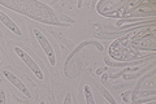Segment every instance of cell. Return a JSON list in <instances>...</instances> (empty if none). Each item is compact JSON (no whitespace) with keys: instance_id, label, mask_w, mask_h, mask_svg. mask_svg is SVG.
I'll list each match as a JSON object with an SVG mask.
<instances>
[{"instance_id":"1","label":"cell","mask_w":156,"mask_h":104,"mask_svg":"<svg viewBox=\"0 0 156 104\" xmlns=\"http://www.w3.org/2000/svg\"><path fill=\"white\" fill-rule=\"evenodd\" d=\"M33 34H34V37H35V39H37L38 44L43 49V52L46 53V56L48 59V61H50V64L52 66H55L56 65V53H55V49H53V47H52V43L48 41L47 37L37 27L33 29Z\"/></svg>"},{"instance_id":"8","label":"cell","mask_w":156,"mask_h":104,"mask_svg":"<svg viewBox=\"0 0 156 104\" xmlns=\"http://www.w3.org/2000/svg\"><path fill=\"white\" fill-rule=\"evenodd\" d=\"M103 94H104V95H105V98H107V99H108V100H109V102H111L112 104H117V103H116V100H115V99H113V98H112V96L109 95V92H108V91H107V90H105V88H104V90H103Z\"/></svg>"},{"instance_id":"3","label":"cell","mask_w":156,"mask_h":104,"mask_svg":"<svg viewBox=\"0 0 156 104\" xmlns=\"http://www.w3.org/2000/svg\"><path fill=\"white\" fill-rule=\"evenodd\" d=\"M2 74H3V76L5 77L7 80H8L9 82H11L12 85H13L14 87H16L17 90H18L20 92H21L25 98H27V99H30V98H31V92H30V90H29L27 86H26L25 83H23L21 80H20V78H18L14 73L9 72V70H3V72H2Z\"/></svg>"},{"instance_id":"10","label":"cell","mask_w":156,"mask_h":104,"mask_svg":"<svg viewBox=\"0 0 156 104\" xmlns=\"http://www.w3.org/2000/svg\"><path fill=\"white\" fill-rule=\"evenodd\" d=\"M0 63H2V59H0Z\"/></svg>"},{"instance_id":"5","label":"cell","mask_w":156,"mask_h":104,"mask_svg":"<svg viewBox=\"0 0 156 104\" xmlns=\"http://www.w3.org/2000/svg\"><path fill=\"white\" fill-rule=\"evenodd\" d=\"M83 96H85L86 104H96L95 96H94V94H92V90H91V87L89 85L83 86Z\"/></svg>"},{"instance_id":"6","label":"cell","mask_w":156,"mask_h":104,"mask_svg":"<svg viewBox=\"0 0 156 104\" xmlns=\"http://www.w3.org/2000/svg\"><path fill=\"white\" fill-rule=\"evenodd\" d=\"M0 104H7V94L3 88H0Z\"/></svg>"},{"instance_id":"9","label":"cell","mask_w":156,"mask_h":104,"mask_svg":"<svg viewBox=\"0 0 156 104\" xmlns=\"http://www.w3.org/2000/svg\"><path fill=\"white\" fill-rule=\"evenodd\" d=\"M39 104H46V100H41V102H39Z\"/></svg>"},{"instance_id":"7","label":"cell","mask_w":156,"mask_h":104,"mask_svg":"<svg viewBox=\"0 0 156 104\" xmlns=\"http://www.w3.org/2000/svg\"><path fill=\"white\" fill-rule=\"evenodd\" d=\"M62 104H73L72 94H70V92H66V94H65V98H64V100H62Z\"/></svg>"},{"instance_id":"2","label":"cell","mask_w":156,"mask_h":104,"mask_svg":"<svg viewBox=\"0 0 156 104\" xmlns=\"http://www.w3.org/2000/svg\"><path fill=\"white\" fill-rule=\"evenodd\" d=\"M13 51H14V53H16V55L20 57V60H21L22 63H25V65H26L29 69H30L31 73L38 78L39 81H43V80H44V74H43L41 66H39L38 64L34 61V59H31V56L29 55L27 52H25L21 47H18V46H14V47H13Z\"/></svg>"},{"instance_id":"4","label":"cell","mask_w":156,"mask_h":104,"mask_svg":"<svg viewBox=\"0 0 156 104\" xmlns=\"http://www.w3.org/2000/svg\"><path fill=\"white\" fill-rule=\"evenodd\" d=\"M0 22H2L11 33H13L14 35H17V37H21L22 35V31H21V29H20V26L13 21L11 17L8 16L5 12H3L2 9H0Z\"/></svg>"}]
</instances>
